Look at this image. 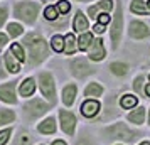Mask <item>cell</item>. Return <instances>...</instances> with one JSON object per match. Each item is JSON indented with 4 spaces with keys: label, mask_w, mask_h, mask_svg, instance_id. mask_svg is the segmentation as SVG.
<instances>
[{
    "label": "cell",
    "mask_w": 150,
    "mask_h": 145,
    "mask_svg": "<svg viewBox=\"0 0 150 145\" xmlns=\"http://www.w3.org/2000/svg\"><path fill=\"white\" fill-rule=\"evenodd\" d=\"M24 47H27L29 51V59H30V64L32 66H37L41 64L42 61H46L49 51H47V44L44 41V37L41 34H27L25 39H24Z\"/></svg>",
    "instance_id": "6da1fadb"
},
{
    "label": "cell",
    "mask_w": 150,
    "mask_h": 145,
    "mask_svg": "<svg viewBox=\"0 0 150 145\" xmlns=\"http://www.w3.org/2000/svg\"><path fill=\"white\" fill-rule=\"evenodd\" d=\"M39 10H41V4L32 2V0H27V2H17V4L14 5V15L19 19V21L25 22V24H29V25H32V24L37 21Z\"/></svg>",
    "instance_id": "7a4b0ae2"
},
{
    "label": "cell",
    "mask_w": 150,
    "mask_h": 145,
    "mask_svg": "<svg viewBox=\"0 0 150 145\" xmlns=\"http://www.w3.org/2000/svg\"><path fill=\"white\" fill-rule=\"evenodd\" d=\"M105 135L108 140H123V142H133L138 137V132L130 130L127 125L123 123H116L113 127H110L105 130Z\"/></svg>",
    "instance_id": "3957f363"
},
{
    "label": "cell",
    "mask_w": 150,
    "mask_h": 145,
    "mask_svg": "<svg viewBox=\"0 0 150 145\" xmlns=\"http://www.w3.org/2000/svg\"><path fill=\"white\" fill-rule=\"evenodd\" d=\"M122 32H123V8H122V2L116 0L115 15H113V22H111V42H113V49L118 47L120 39H122Z\"/></svg>",
    "instance_id": "277c9868"
},
{
    "label": "cell",
    "mask_w": 150,
    "mask_h": 145,
    "mask_svg": "<svg viewBox=\"0 0 150 145\" xmlns=\"http://www.w3.org/2000/svg\"><path fill=\"white\" fill-rule=\"evenodd\" d=\"M39 86L41 91L44 93V96L47 98L49 101H56V86H54V78L51 73H41L39 74Z\"/></svg>",
    "instance_id": "5b68a950"
},
{
    "label": "cell",
    "mask_w": 150,
    "mask_h": 145,
    "mask_svg": "<svg viewBox=\"0 0 150 145\" xmlns=\"http://www.w3.org/2000/svg\"><path fill=\"white\" fill-rule=\"evenodd\" d=\"M69 68H71V73H73L76 78H86V76H89L91 73H95V68H93L86 59H83V57H78L74 61H71Z\"/></svg>",
    "instance_id": "8992f818"
},
{
    "label": "cell",
    "mask_w": 150,
    "mask_h": 145,
    "mask_svg": "<svg viewBox=\"0 0 150 145\" xmlns=\"http://www.w3.org/2000/svg\"><path fill=\"white\" fill-rule=\"evenodd\" d=\"M128 34L133 39H145V37L150 35V29L142 21H132L130 22V27H128Z\"/></svg>",
    "instance_id": "52a82bcc"
},
{
    "label": "cell",
    "mask_w": 150,
    "mask_h": 145,
    "mask_svg": "<svg viewBox=\"0 0 150 145\" xmlns=\"http://www.w3.org/2000/svg\"><path fill=\"white\" fill-rule=\"evenodd\" d=\"M47 110H49V105H46L44 101H41V100H32V101H29V103L24 106V111H25L30 118L44 115Z\"/></svg>",
    "instance_id": "ba28073f"
},
{
    "label": "cell",
    "mask_w": 150,
    "mask_h": 145,
    "mask_svg": "<svg viewBox=\"0 0 150 145\" xmlns=\"http://www.w3.org/2000/svg\"><path fill=\"white\" fill-rule=\"evenodd\" d=\"M88 56L89 59H93V61H101L103 57L106 56V51H105V44H103V39H95V41L91 42V46L88 49Z\"/></svg>",
    "instance_id": "9c48e42d"
},
{
    "label": "cell",
    "mask_w": 150,
    "mask_h": 145,
    "mask_svg": "<svg viewBox=\"0 0 150 145\" xmlns=\"http://www.w3.org/2000/svg\"><path fill=\"white\" fill-rule=\"evenodd\" d=\"M111 8H113V0H101V2H96L95 5H91L88 8V15L91 19H98L100 14L110 12Z\"/></svg>",
    "instance_id": "30bf717a"
},
{
    "label": "cell",
    "mask_w": 150,
    "mask_h": 145,
    "mask_svg": "<svg viewBox=\"0 0 150 145\" xmlns=\"http://www.w3.org/2000/svg\"><path fill=\"white\" fill-rule=\"evenodd\" d=\"M59 118H61V128L64 133H68V135H73L74 133V127H76V118L73 113H69V111L62 110L59 113Z\"/></svg>",
    "instance_id": "8fae6325"
},
{
    "label": "cell",
    "mask_w": 150,
    "mask_h": 145,
    "mask_svg": "<svg viewBox=\"0 0 150 145\" xmlns=\"http://www.w3.org/2000/svg\"><path fill=\"white\" fill-rule=\"evenodd\" d=\"M0 100L5 103H15L17 96H15V81L12 83H5L0 86Z\"/></svg>",
    "instance_id": "7c38bea8"
},
{
    "label": "cell",
    "mask_w": 150,
    "mask_h": 145,
    "mask_svg": "<svg viewBox=\"0 0 150 145\" xmlns=\"http://www.w3.org/2000/svg\"><path fill=\"white\" fill-rule=\"evenodd\" d=\"M73 29H74V32H86V29H88V19H86V15L83 14L81 10H78L74 15V21H73Z\"/></svg>",
    "instance_id": "4fadbf2b"
},
{
    "label": "cell",
    "mask_w": 150,
    "mask_h": 145,
    "mask_svg": "<svg viewBox=\"0 0 150 145\" xmlns=\"http://www.w3.org/2000/svg\"><path fill=\"white\" fill-rule=\"evenodd\" d=\"M98 110H100V103H98L96 100H86L81 106V113L88 118L95 117L96 113H98Z\"/></svg>",
    "instance_id": "5bb4252c"
},
{
    "label": "cell",
    "mask_w": 150,
    "mask_h": 145,
    "mask_svg": "<svg viewBox=\"0 0 150 145\" xmlns=\"http://www.w3.org/2000/svg\"><path fill=\"white\" fill-rule=\"evenodd\" d=\"M4 57H5V64H7L8 73H19V71H21V66H19V62L21 61L12 54V51H7Z\"/></svg>",
    "instance_id": "9a60e30c"
},
{
    "label": "cell",
    "mask_w": 150,
    "mask_h": 145,
    "mask_svg": "<svg viewBox=\"0 0 150 145\" xmlns=\"http://www.w3.org/2000/svg\"><path fill=\"white\" fill-rule=\"evenodd\" d=\"M130 10L137 15H147L150 14L149 7H147V2H143V0H132V4H130Z\"/></svg>",
    "instance_id": "2e32d148"
},
{
    "label": "cell",
    "mask_w": 150,
    "mask_h": 145,
    "mask_svg": "<svg viewBox=\"0 0 150 145\" xmlns=\"http://www.w3.org/2000/svg\"><path fill=\"white\" fill-rule=\"evenodd\" d=\"M74 96H76V84H68L62 90V101L66 106H71L74 103Z\"/></svg>",
    "instance_id": "e0dca14e"
},
{
    "label": "cell",
    "mask_w": 150,
    "mask_h": 145,
    "mask_svg": "<svg viewBox=\"0 0 150 145\" xmlns=\"http://www.w3.org/2000/svg\"><path fill=\"white\" fill-rule=\"evenodd\" d=\"M34 91H35V79H34V78H27V79H24V81H22V84H21V95L24 98L34 95Z\"/></svg>",
    "instance_id": "ac0fdd59"
},
{
    "label": "cell",
    "mask_w": 150,
    "mask_h": 145,
    "mask_svg": "<svg viewBox=\"0 0 150 145\" xmlns=\"http://www.w3.org/2000/svg\"><path fill=\"white\" fill-rule=\"evenodd\" d=\"M76 49H78V41L73 34H68L64 37V51L66 54H74Z\"/></svg>",
    "instance_id": "d6986e66"
},
{
    "label": "cell",
    "mask_w": 150,
    "mask_h": 145,
    "mask_svg": "<svg viewBox=\"0 0 150 145\" xmlns=\"http://www.w3.org/2000/svg\"><path fill=\"white\" fill-rule=\"evenodd\" d=\"M101 93H103V88L98 83H89L88 86H86V90H84V95L88 96V100H93V98H96V96H101Z\"/></svg>",
    "instance_id": "ffe728a7"
},
{
    "label": "cell",
    "mask_w": 150,
    "mask_h": 145,
    "mask_svg": "<svg viewBox=\"0 0 150 145\" xmlns=\"http://www.w3.org/2000/svg\"><path fill=\"white\" fill-rule=\"evenodd\" d=\"M39 132L41 133H54L56 132V122L52 117L46 118L42 123H39Z\"/></svg>",
    "instance_id": "44dd1931"
},
{
    "label": "cell",
    "mask_w": 150,
    "mask_h": 145,
    "mask_svg": "<svg viewBox=\"0 0 150 145\" xmlns=\"http://www.w3.org/2000/svg\"><path fill=\"white\" fill-rule=\"evenodd\" d=\"M143 118H145V108H143V106L135 108V110L128 115V120L130 122H133V123H137V125L143 123Z\"/></svg>",
    "instance_id": "7402d4cb"
},
{
    "label": "cell",
    "mask_w": 150,
    "mask_h": 145,
    "mask_svg": "<svg viewBox=\"0 0 150 145\" xmlns=\"http://www.w3.org/2000/svg\"><path fill=\"white\" fill-rule=\"evenodd\" d=\"M93 41L95 39H93V34L91 32H83L79 35V41H78V47L81 49V51H86V49H89V46H91Z\"/></svg>",
    "instance_id": "603a6c76"
},
{
    "label": "cell",
    "mask_w": 150,
    "mask_h": 145,
    "mask_svg": "<svg viewBox=\"0 0 150 145\" xmlns=\"http://www.w3.org/2000/svg\"><path fill=\"white\" fill-rule=\"evenodd\" d=\"M110 69H111V73L116 74V76H125V74L128 73V66H127L125 62H113V64L110 66Z\"/></svg>",
    "instance_id": "cb8c5ba5"
},
{
    "label": "cell",
    "mask_w": 150,
    "mask_h": 145,
    "mask_svg": "<svg viewBox=\"0 0 150 145\" xmlns=\"http://www.w3.org/2000/svg\"><path fill=\"white\" fill-rule=\"evenodd\" d=\"M7 32L10 37H19V35L24 34V27L21 24H17V22H10L7 25Z\"/></svg>",
    "instance_id": "d4e9b609"
},
{
    "label": "cell",
    "mask_w": 150,
    "mask_h": 145,
    "mask_svg": "<svg viewBox=\"0 0 150 145\" xmlns=\"http://www.w3.org/2000/svg\"><path fill=\"white\" fill-rule=\"evenodd\" d=\"M51 46H52V49H54L56 52H61V51H64V37L59 34L52 35V39H51Z\"/></svg>",
    "instance_id": "484cf974"
},
{
    "label": "cell",
    "mask_w": 150,
    "mask_h": 145,
    "mask_svg": "<svg viewBox=\"0 0 150 145\" xmlns=\"http://www.w3.org/2000/svg\"><path fill=\"white\" fill-rule=\"evenodd\" d=\"M14 118H15V115H14V111L12 110H0V125H7V123H12L14 122Z\"/></svg>",
    "instance_id": "4316f807"
},
{
    "label": "cell",
    "mask_w": 150,
    "mask_h": 145,
    "mask_svg": "<svg viewBox=\"0 0 150 145\" xmlns=\"http://www.w3.org/2000/svg\"><path fill=\"white\" fill-rule=\"evenodd\" d=\"M59 15H61V14L57 12V7H54V5H49V7H46V10H44V17H46L47 21L56 22Z\"/></svg>",
    "instance_id": "83f0119b"
},
{
    "label": "cell",
    "mask_w": 150,
    "mask_h": 145,
    "mask_svg": "<svg viewBox=\"0 0 150 145\" xmlns=\"http://www.w3.org/2000/svg\"><path fill=\"white\" fill-rule=\"evenodd\" d=\"M10 51H12V54H14L15 57H17V59L21 61V62H24V61H25V52H24V49H22V46H21V44H17V42H15V44H12V47H10Z\"/></svg>",
    "instance_id": "f1b7e54d"
},
{
    "label": "cell",
    "mask_w": 150,
    "mask_h": 145,
    "mask_svg": "<svg viewBox=\"0 0 150 145\" xmlns=\"http://www.w3.org/2000/svg\"><path fill=\"white\" fill-rule=\"evenodd\" d=\"M120 105H122L123 108H133V106L137 105V98L132 96V95H125V96L122 98Z\"/></svg>",
    "instance_id": "f546056e"
},
{
    "label": "cell",
    "mask_w": 150,
    "mask_h": 145,
    "mask_svg": "<svg viewBox=\"0 0 150 145\" xmlns=\"http://www.w3.org/2000/svg\"><path fill=\"white\" fill-rule=\"evenodd\" d=\"M56 7H57V12L61 15H68L69 10H71V4H69L68 0H59Z\"/></svg>",
    "instance_id": "4dcf8cb0"
},
{
    "label": "cell",
    "mask_w": 150,
    "mask_h": 145,
    "mask_svg": "<svg viewBox=\"0 0 150 145\" xmlns=\"http://www.w3.org/2000/svg\"><path fill=\"white\" fill-rule=\"evenodd\" d=\"M7 17H8V8L5 7V5H0V27L5 24Z\"/></svg>",
    "instance_id": "1f68e13d"
},
{
    "label": "cell",
    "mask_w": 150,
    "mask_h": 145,
    "mask_svg": "<svg viewBox=\"0 0 150 145\" xmlns=\"http://www.w3.org/2000/svg\"><path fill=\"white\" fill-rule=\"evenodd\" d=\"M10 133H12V130H8V128H7V130H2V132H0V145H5V144H7Z\"/></svg>",
    "instance_id": "d6a6232c"
},
{
    "label": "cell",
    "mask_w": 150,
    "mask_h": 145,
    "mask_svg": "<svg viewBox=\"0 0 150 145\" xmlns=\"http://www.w3.org/2000/svg\"><path fill=\"white\" fill-rule=\"evenodd\" d=\"M110 21H111V17L108 15V12H105V14H100V15H98V24H101V25H106V24H110Z\"/></svg>",
    "instance_id": "836d02e7"
},
{
    "label": "cell",
    "mask_w": 150,
    "mask_h": 145,
    "mask_svg": "<svg viewBox=\"0 0 150 145\" xmlns=\"http://www.w3.org/2000/svg\"><path fill=\"white\" fill-rule=\"evenodd\" d=\"M142 86H143V78L138 76L135 81H133V90H135L137 93H143V91H142Z\"/></svg>",
    "instance_id": "e575fe53"
},
{
    "label": "cell",
    "mask_w": 150,
    "mask_h": 145,
    "mask_svg": "<svg viewBox=\"0 0 150 145\" xmlns=\"http://www.w3.org/2000/svg\"><path fill=\"white\" fill-rule=\"evenodd\" d=\"M15 145H30V138H29V135H21Z\"/></svg>",
    "instance_id": "d590c367"
},
{
    "label": "cell",
    "mask_w": 150,
    "mask_h": 145,
    "mask_svg": "<svg viewBox=\"0 0 150 145\" xmlns=\"http://www.w3.org/2000/svg\"><path fill=\"white\" fill-rule=\"evenodd\" d=\"M105 29H106V25H101V24H96L95 27H93V30H95L96 34H103V32H105Z\"/></svg>",
    "instance_id": "8d00e7d4"
},
{
    "label": "cell",
    "mask_w": 150,
    "mask_h": 145,
    "mask_svg": "<svg viewBox=\"0 0 150 145\" xmlns=\"http://www.w3.org/2000/svg\"><path fill=\"white\" fill-rule=\"evenodd\" d=\"M76 145H93V144H91V140H89L88 137H83V138H81V140H79V142H78Z\"/></svg>",
    "instance_id": "74e56055"
},
{
    "label": "cell",
    "mask_w": 150,
    "mask_h": 145,
    "mask_svg": "<svg viewBox=\"0 0 150 145\" xmlns=\"http://www.w3.org/2000/svg\"><path fill=\"white\" fill-rule=\"evenodd\" d=\"M7 35L5 34H2V32H0V47H4V46H5V44H7Z\"/></svg>",
    "instance_id": "f35d334b"
},
{
    "label": "cell",
    "mask_w": 150,
    "mask_h": 145,
    "mask_svg": "<svg viewBox=\"0 0 150 145\" xmlns=\"http://www.w3.org/2000/svg\"><path fill=\"white\" fill-rule=\"evenodd\" d=\"M52 145H66V142H62V140H56V142H52Z\"/></svg>",
    "instance_id": "ab89813d"
},
{
    "label": "cell",
    "mask_w": 150,
    "mask_h": 145,
    "mask_svg": "<svg viewBox=\"0 0 150 145\" xmlns=\"http://www.w3.org/2000/svg\"><path fill=\"white\" fill-rule=\"evenodd\" d=\"M145 93H147V96L150 98V84H147V88H145Z\"/></svg>",
    "instance_id": "60d3db41"
},
{
    "label": "cell",
    "mask_w": 150,
    "mask_h": 145,
    "mask_svg": "<svg viewBox=\"0 0 150 145\" xmlns=\"http://www.w3.org/2000/svg\"><path fill=\"white\" fill-rule=\"evenodd\" d=\"M140 145H150L149 142H143V144H140Z\"/></svg>",
    "instance_id": "b9f144b4"
},
{
    "label": "cell",
    "mask_w": 150,
    "mask_h": 145,
    "mask_svg": "<svg viewBox=\"0 0 150 145\" xmlns=\"http://www.w3.org/2000/svg\"><path fill=\"white\" fill-rule=\"evenodd\" d=\"M147 7H149V10H150V2H147Z\"/></svg>",
    "instance_id": "7bdbcfd3"
},
{
    "label": "cell",
    "mask_w": 150,
    "mask_h": 145,
    "mask_svg": "<svg viewBox=\"0 0 150 145\" xmlns=\"http://www.w3.org/2000/svg\"><path fill=\"white\" fill-rule=\"evenodd\" d=\"M76 2H86V0H76Z\"/></svg>",
    "instance_id": "ee69618b"
},
{
    "label": "cell",
    "mask_w": 150,
    "mask_h": 145,
    "mask_svg": "<svg viewBox=\"0 0 150 145\" xmlns=\"http://www.w3.org/2000/svg\"><path fill=\"white\" fill-rule=\"evenodd\" d=\"M149 122H150V118H149Z\"/></svg>",
    "instance_id": "f6af8a7d"
}]
</instances>
